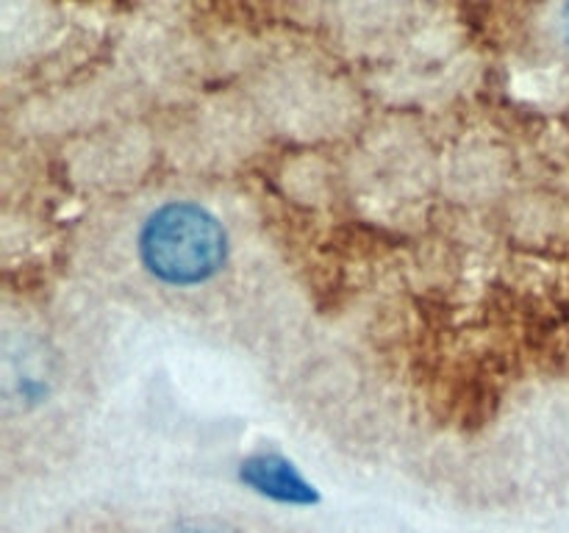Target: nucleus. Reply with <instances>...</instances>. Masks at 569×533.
<instances>
[{"mask_svg": "<svg viewBox=\"0 0 569 533\" xmlns=\"http://www.w3.org/2000/svg\"><path fill=\"white\" fill-rule=\"evenodd\" d=\"M139 259L167 286H200L226 266L228 233L200 203L170 200L144 220Z\"/></svg>", "mask_w": 569, "mask_h": 533, "instance_id": "obj_1", "label": "nucleus"}, {"mask_svg": "<svg viewBox=\"0 0 569 533\" xmlns=\"http://www.w3.org/2000/svg\"><path fill=\"white\" fill-rule=\"evenodd\" d=\"M239 477L244 486L253 489L261 497H270L276 503L287 505H315L320 503L317 489L300 475L298 466L278 453H256L242 461Z\"/></svg>", "mask_w": 569, "mask_h": 533, "instance_id": "obj_2", "label": "nucleus"}, {"mask_svg": "<svg viewBox=\"0 0 569 533\" xmlns=\"http://www.w3.org/2000/svg\"><path fill=\"white\" fill-rule=\"evenodd\" d=\"M172 533H226V531H220V527H209V525H194L192 522V525H181Z\"/></svg>", "mask_w": 569, "mask_h": 533, "instance_id": "obj_3", "label": "nucleus"}, {"mask_svg": "<svg viewBox=\"0 0 569 533\" xmlns=\"http://www.w3.org/2000/svg\"><path fill=\"white\" fill-rule=\"evenodd\" d=\"M561 37H565V42L569 48V6L561 9Z\"/></svg>", "mask_w": 569, "mask_h": 533, "instance_id": "obj_4", "label": "nucleus"}]
</instances>
